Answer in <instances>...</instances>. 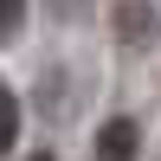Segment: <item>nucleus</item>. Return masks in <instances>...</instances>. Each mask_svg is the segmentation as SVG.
Instances as JSON below:
<instances>
[{
  "label": "nucleus",
  "instance_id": "f257e3e1",
  "mask_svg": "<svg viewBox=\"0 0 161 161\" xmlns=\"http://www.w3.org/2000/svg\"><path fill=\"white\" fill-rule=\"evenodd\" d=\"M136 148H142V129L129 116H110L103 136H97V161H136Z\"/></svg>",
  "mask_w": 161,
  "mask_h": 161
},
{
  "label": "nucleus",
  "instance_id": "39448f33",
  "mask_svg": "<svg viewBox=\"0 0 161 161\" xmlns=\"http://www.w3.org/2000/svg\"><path fill=\"white\" fill-rule=\"evenodd\" d=\"M32 161H52V155H32Z\"/></svg>",
  "mask_w": 161,
  "mask_h": 161
},
{
  "label": "nucleus",
  "instance_id": "f03ea898",
  "mask_svg": "<svg viewBox=\"0 0 161 161\" xmlns=\"http://www.w3.org/2000/svg\"><path fill=\"white\" fill-rule=\"evenodd\" d=\"M116 39H136V45H148L155 39V19H148V7H116Z\"/></svg>",
  "mask_w": 161,
  "mask_h": 161
},
{
  "label": "nucleus",
  "instance_id": "20e7f679",
  "mask_svg": "<svg viewBox=\"0 0 161 161\" xmlns=\"http://www.w3.org/2000/svg\"><path fill=\"white\" fill-rule=\"evenodd\" d=\"M19 19H26V0H0V39L19 32Z\"/></svg>",
  "mask_w": 161,
  "mask_h": 161
},
{
  "label": "nucleus",
  "instance_id": "7ed1b4c3",
  "mask_svg": "<svg viewBox=\"0 0 161 161\" xmlns=\"http://www.w3.org/2000/svg\"><path fill=\"white\" fill-rule=\"evenodd\" d=\"M13 136H19V97H13L7 84H0V155L13 148Z\"/></svg>",
  "mask_w": 161,
  "mask_h": 161
}]
</instances>
